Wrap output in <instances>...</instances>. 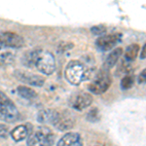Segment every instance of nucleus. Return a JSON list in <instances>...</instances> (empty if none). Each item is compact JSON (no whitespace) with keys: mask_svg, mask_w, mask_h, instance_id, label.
<instances>
[{"mask_svg":"<svg viewBox=\"0 0 146 146\" xmlns=\"http://www.w3.org/2000/svg\"><path fill=\"white\" fill-rule=\"evenodd\" d=\"M23 63L27 67L34 66L39 72L51 75L56 70V58L51 52L38 49L30 51L23 58Z\"/></svg>","mask_w":146,"mask_h":146,"instance_id":"1","label":"nucleus"},{"mask_svg":"<svg viewBox=\"0 0 146 146\" xmlns=\"http://www.w3.org/2000/svg\"><path fill=\"white\" fill-rule=\"evenodd\" d=\"M64 75L70 84L78 86L82 82L90 78L91 71L83 62L79 60H71L65 67Z\"/></svg>","mask_w":146,"mask_h":146,"instance_id":"2","label":"nucleus"},{"mask_svg":"<svg viewBox=\"0 0 146 146\" xmlns=\"http://www.w3.org/2000/svg\"><path fill=\"white\" fill-rule=\"evenodd\" d=\"M19 116L20 114L15 103L6 94L0 92V120L6 123H14L18 121Z\"/></svg>","mask_w":146,"mask_h":146,"instance_id":"3","label":"nucleus"},{"mask_svg":"<svg viewBox=\"0 0 146 146\" xmlns=\"http://www.w3.org/2000/svg\"><path fill=\"white\" fill-rule=\"evenodd\" d=\"M55 135L50 129L39 127L37 131L28 135L27 146H53Z\"/></svg>","mask_w":146,"mask_h":146,"instance_id":"4","label":"nucleus"},{"mask_svg":"<svg viewBox=\"0 0 146 146\" xmlns=\"http://www.w3.org/2000/svg\"><path fill=\"white\" fill-rule=\"evenodd\" d=\"M111 85V77L106 69L102 70L89 84L88 90L95 95H101L109 89Z\"/></svg>","mask_w":146,"mask_h":146,"instance_id":"5","label":"nucleus"},{"mask_svg":"<svg viewBox=\"0 0 146 146\" xmlns=\"http://www.w3.org/2000/svg\"><path fill=\"white\" fill-rule=\"evenodd\" d=\"M25 46V39L14 32L6 31L0 33V47L8 49H20Z\"/></svg>","mask_w":146,"mask_h":146,"instance_id":"6","label":"nucleus"},{"mask_svg":"<svg viewBox=\"0 0 146 146\" xmlns=\"http://www.w3.org/2000/svg\"><path fill=\"white\" fill-rule=\"evenodd\" d=\"M122 35L120 33H111L100 36L96 39V45L98 50L102 52H107L114 49L118 43H120Z\"/></svg>","mask_w":146,"mask_h":146,"instance_id":"7","label":"nucleus"},{"mask_svg":"<svg viewBox=\"0 0 146 146\" xmlns=\"http://www.w3.org/2000/svg\"><path fill=\"white\" fill-rule=\"evenodd\" d=\"M75 118L74 116L68 111L58 112L56 118L53 122V126L56 127L60 131H67L74 127Z\"/></svg>","mask_w":146,"mask_h":146,"instance_id":"8","label":"nucleus"},{"mask_svg":"<svg viewBox=\"0 0 146 146\" xmlns=\"http://www.w3.org/2000/svg\"><path fill=\"white\" fill-rule=\"evenodd\" d=\"M14 75L19 81L30 85V86L42 87L45 83V78L38 74H33L30 72L23 71V70H16L14 72Z\"/></svg>","mask_w":146,"mask_h":146,"instance_id":"9","label":"nucleus"},{"mask_svg":"<svg viewBox=\"0 0 146 146\" xmlns=\"http://www.w3.org/2000/svg\"><path fill=\"white\" fill-rule=\"evenodd\" d=\"M92 102L93 96L88 93H77L76 95L72 96L69 100L70 106L78 111L86 109L92 104Z\"/></svg>","mask_w":146,"mask_h":146,"instance_id":"10","label":"nucleus"},{"mask_svg":"<svg viewBox=\"0 0 146 146\" xmlns=\"http://www.w3.org/2000/svg\"><path fill=\"white\" fill-rule=\"evenodd\" d=\"M58 146H83L82 137L77 133H68L58 140Z\"/></svg>","mask_w":146,"mask_h":146,"instance_id":"11","label":"nucleus"},{"mask_svg":"<svg viewBox=\"0 0 146 146\" xmlns=\"http://www.w3.org/2000/svg\"><path fill=\"white\" fill-rule=\"evenodd\" d=\"M30 133H31V129H29L25 125H21V126H18L14 129H12L10 135L14 140L19 142V141L25 139Z\"/></svg>","mask_w":146,"mask_h":146,"instance_id":"12","label":"nucleus"},{"mask_svg":"<svg viewBox=\"0 0 146 146\" xmlns=\"http://www.w3.org/2000/svg\"><path fill=\"white\" fill-rule=\"evenodd\" d=\"M123 55V49L122 48H115L111 53L108 55L104 62V68L106 70L111 69L112 67H114L116 65V63L118 62L119 58H121Z\"/></svg>","mask_w":146,"mask_h":146,"instance_id":"13","label":"nucleus"},{"mask_svg":"<svg viewBox=\"0 0 146 146\" xmlns=\"http://www.w3.org/2000/svg\"><path fill=\"white\" fill-rule=\"evenodd\" d=\"M16 55L8 48L0 47V66H7L15 62Z\"/></svg>","mask_w":146,"mask_h":146,"instance_id":"14","label":"nucleus"},{"mask_svg":"<svg viewBox=\"0 0 146 146\" xmlns=\"http://www.w3.org/2000/svg\"><path fill=\"white\" fill-rule=\"evenodd\" d=\"M56 113H58V111L54 109L41 110V111H39L38 115H37V120H38L40 123L53 125V122L56 118Z\"/></svg>","mask_w":146,"mask_h":146,"instance_id":"15","label":"nucleus"},{"mask_svg":"<svg viewBox=\"0 0 146 146\" xmlns=\"http://www.w3.org/2000/svg\"><path fill=\"white\" fill-rule=\"evenodd\" d=\"M17 93L21 98H25V100H31L37 98V93L32 89L28 88L25 86H19L17 89Z\"/></svg>","mask_w":146,"mask_h":146,"instance_id":"16","label":"nucleus"},{"mask_svg":"<svg viewBox=\"0 0 146 146\" xmlns=\"http://www.w3.org/2000/svg\"><path fill=\"white\" fill-rule=\"evenodd\" d=\"M139 51V46L137 44H131L129 46L127 47L125 51V60L126 62H133L138 55Z\"/></svg>","mask_w":146,"mask_h":146,"instance_id":"17","label":"nucleus"},{"mask_svg":"<svg viewBox=\"0 0 146 146\" xmlns=\"http://www.w3.org/2000/svg\"><path fill=\"white\" fill-rule=\"evenodd\" d=\"M133 83H135V79H133V75H126V76L122 78L120 86H121L122 90L127 91V90H129V89L133 86Z\"/></svg>","mask_w":146,"mask_h":146,"instance_id":"18","label":"nucleus"},{"mask_svg":"<svg viewBox=\"0 0 146 146\" xmlns=\"http://www.w3.org/2000/svg\"><path fill=\"white\" fill-rule=\"evenodd\" d=\"M87 120L90 122H96L100 120V111L98 108H92L87 115Z\"/></svg>","mask_w":146,"mask_h":146,"instance_id":"19","label":"nucleus"},{"mask_svg":"<svg viewBox=\"0 0 146 146\" xmlns=\"http://www.w3.org/2000/svg\"><path fill=\"white\" fill-rule=\"evenodd\" d=\"M91 31H92V33L95 35L102 36V35L106 32V28L103 27V25H95V27H93L91 28Z\"/></svg>","mask_w":146,"mask_h":146,"instance_id":"20","label":"nucleus"},{"mask_svg":"<svg viewBox=\"0 0 146 146\" xmlns=\"http://www.w3.org/2000/svg\"><path fill=\"white\" fill-rule=\"evenodd\" d=\"M137 82H138V84L146 83V68L139 73V75H138V77H137Z\"/></svg>","mask_w":146,"mask_h":146,"instance_id":"21","label":"nucleus"},{"mask_svg":"<svg viewBox=\"0 0 146 146\" xmlns=\"http://www.w3.org/2000/svg\"><path fill=\"white\" fill-rule=\"evenodd\" d=\"M8 136V128L5 125H0V137L7 138Z\"/></svg>","mask_w":146,"mask_h":146,"instance_id":"22","label":"nucleus"},{"mask_svg":"<svg viewBox=\"0 0 146 146\" xmlns=\"http://www.w3.org/2000/svg\"><path fill=\"white\" fill-rule=\"evenodd\" d=\"M140 58L141 60L146 58V44H144V46L142 47V50L140 52Z\"/></svg>","mask_w":146,"mask_h":146,"instance_id":"23","label":"nucleus"}]
</instances>
